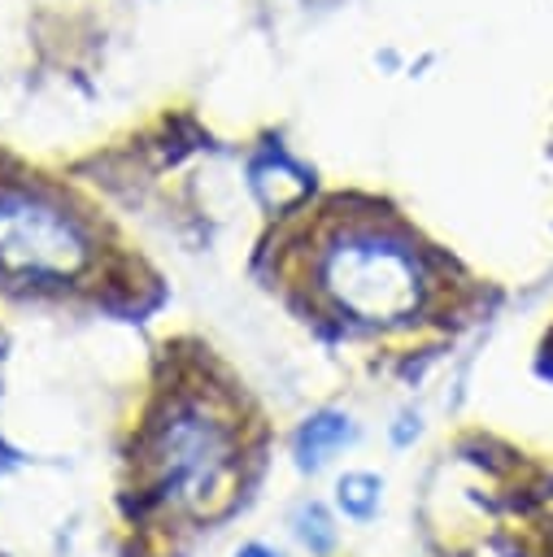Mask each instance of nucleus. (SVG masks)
Returning a JSON list of instances; mask_svg holds the SVG:
<instances>
[{
	"label": "nucleus",
	"instance_id": "obj_1",
	"mask_svg": "<svg viewBox=\"0 0 553 557\" xmlns=\"http://www.w3.org/2000/svg\"><path fill=\"white\" fill-rule=\"evenodd\" d=\"M266 444L270 422L248 387L205 344H165L122 435L126 553L183 557L248 500Z\"/></svg>",
	"mask_w": 553,
	"mask_h": 557
},
{
	"label": "nucleus",
	"instance_id": "obj_2",
	"mask_svg": "<svg viewBox=\"0 0 553 557\" xmlns=\"http://www.w3.org/2000/svg\"><path fill=\"white\" fill-rule=\"evenodd\" d=\"M309 300L348 326H401L427 300L418 252L379 222L335 226L314 252Z\"/></svg>",
	"mask_w": 553,
	"mask_h": 557
},
{
	"label": "nucleus",
	"instance_id": "obj_3",
	"mask_svg": "<svg viewBox=\"0 0 553 557\" xmlns=\"http://www.w3.org/2000/svg\"><path fill=\"white\" fill-rule=\"evenodd\" d=\"M100 244L52 191L0 178V278L30 292H74L96 278Z\"/></svg>",
	"mask_w": 553,
	"mask_h": 557
}]
</instances>
